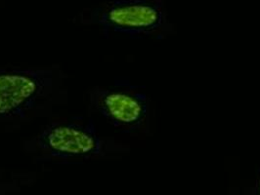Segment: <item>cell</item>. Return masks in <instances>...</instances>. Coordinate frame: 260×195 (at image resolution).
Returning <instances> with one entry per match:
<instances>
[{"instance_id":"6da1fadb","label":"cell","mask_w":260,"mask_h":195,"mask_svg":"<svg viewBox=\"0 0 260 195\" xmlns=\"http://www.w3.org/2000/svg\"><path fill=\"white\" fill-rule=\"evenodd\" d=\"M65 79L58 65L0 67V122L45 116L67 100Z\"/></svg>"},{"instance_id":"7a4b0ae2","label":"cell","mask_w":260,"mask_h":195,"mask_svg":"<svg viewBox=\"0 0 260 195\" xmlns=\"http://www.w3.org/2000/svg\"><path fill=\"white\" fill-rule=\"evenodd\" d=\"M25 150L42 161L70 163L124 153L129 148L101 135L90 119H66L46 124L26 141Z\"/></svg>"},{"instance_id":"3957f363","label":"cell","mask_w":260,"mask_h":195,"mask_svg":"<svg viewBox=\"0 0 260 195\" xmlns=\"http://www.w3.org/2000/svg\"><path fill=\"white\" fill-rule=\"evenodd\" d=\"M78 22L106 35L164 38L173 30L164 0H102L78 14Z\"/></svg>"},{"instance_id":"277c9868","label":"cell","mask_w":260,"mask_h":195,"mask_svg":"<svg viewBox=\"0 0 260 195\" xmlns=\"http://www.w3.org/2000/svg\"><path fill=\"white\" fill-rule=\"evenodd\" d=\"M89 105L107 123L123 133L147 128L151 101L143 88L128 81L97 86L88 92Z\"/></svg>"},{"instance_id":"5b68a950","label":"cell","mask_w":260,"mask_h":195,"mask_svg":"<svg viewBox=\"0 0 260 195\" xmlns=\"http://www.w3.org/2000/svg\"><path fill=\"white\" fill-rule=\"evenodd\" d=\"M27 178L26 175L0 171V195H10L16 190H20L22 184L28 182Z\"/></svg>"},{"instance_id":"8992f818","label":"cell","mask_w":260,"mask_h":195,"mask_svg":"<svg viewBox=\"0 0 260 195\" xmlns=\"http://www.w3.org/2000/svg\"><path fill=\"white\" fill-rule=\"evenodd\" d=\"M250 195H260V168L256 172L254 183L250 189Z\"/></svg>"}]
</instances>
